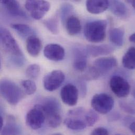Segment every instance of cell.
I'll use <instances>...</instances> for the list:
<instances>
[{
	"label": "cell",
	"instance_id": "1",
	"mask_svg": "<svg viewBox=\"0 0 135 135\" xmlns=\"http://www.w3.org/2000/svg\"><path fill=\"white\" fill-rule=\"evenodd\" d=\"M0 46L16 65L22 66L24 57L17 42L11 33L6 28H0Z\"/></svg>",
	"mask_w": 135,
	"mask_h": 135
},
{
	"label": "cell",
	"instance_id": "2",
	"mask_svg": "<svg viewBox=\"0 0 135 135\" xmlns=\"http://www.w3.org/2000/svg\"><path fill=\"white\" fill-rule=\"evenodd\" d=\"M24 91L13 81L8 79L0 80V94L12 105L17 104L24 97Z\"/></svg>",
	"mask_w": 135,
	"mask_h": 135
},
{
	"label": "cell",
	"instance_id": "3",
	"mask_svg": "<svg viewBox=\"0 0 135 135\" xmlns=\"http://www.w3.org/2000/svg\"><path fill=\"white\" fill-rule=\"evenodd\" d=\"M107 23L105 20H96L86 23L84 28L86 38L93 43L103 41L106 37Z\"/></svg>",
	"mask_w": 135,
	"mask_h": 135
},
{
	"label": "cell",
	"instance_id": "4",
	"mask_svg": "<svg viewBox=\"0 0 135 135\" xmlns=\"http://www.w3.org/2000/svg\"><path fill=\"white\" fill-rule=\"evenodd\" d=\"M91 105L95 111L104 115L112 110L114 106V100L111 96L107 94H98L92 98Z\"/></svg>",
	"mask_w": 135,
	"mask_h": 135
},
{
	"label": "cell",
	"instance_id": "5",
	"mask_svg": "<svg viewBox=\"0 0 135 135\" xmlns=\"http://www.w3.org/2000/svg\"><path fill=\"white\" fill-rule=\"evenodd\" d=\"M50 3L46 0H26L25 8L35 20L42 18L50 10Z\"/></svg>",
	"mask_w": 135,
	"mask_h": 135
},
{
	"label": "cell",
	"instance_id": "6",
	"mask_svg": "<svg viewBox=\"0 0 135 135\" xmlns=\"http://www.w3.org/2000/svg\"><path fill=\"white\" fill-rule=\"evenodd\" d=\"M45 120V114L39 104L36 105L27 113L26 116V125L34 130L41 128Z\"/></svg>",
	"mask_w": 135,
	"mask_h": 135
},
{
	"label": "cell",
	"instance_id": "7",
	"mask_svg": "<svg viewBox=\"0 0 135 135\" xmlns=\"http://www.w3.org/2000/svg\"><path fill=\"white\" fill-rule=\"evenodd\" d=\"M65 78V75L62 71L54 70L45 76L43 79L44 87L47 91H54L61 86Z\"/></svg>",
	"mask_w": 135,
	"mask_h": 135
},
{
	"label": "cell",
	"instance_id": "8",
	"mask_svg": "<svg viewBox=\"0 0 135 135\" xmlns=\"http://www.w3.org/2000/svg\"><path fill=\"white\" fill-rule=\"evenodd\" d=\"M110 87L112 91L118 97H127L131 91V86L129 83L123 77L116 75L110 80Z\"/></svg>",
	"mask_w": 135,
	"mask_h": 135
},
{
	"label": "cell",
	"instance_id": "9",
	"mask_svg": "<svg viewBox=\"0 0 135 135\" xmlns=\"http://www.w3.org/2000/svg\"><path fill=\"white\" fill-rule=\"evenodd\" d=\"M78 90L77 87L72 84L64 86L61 91V97L63 102L69 106L76 105L78 99Z\"/></svg>",
	"mask_w": 135,
	"mask_h": 135
},
{
	"label": "cell",
	"instance_id": "10",
	"mask_svg": "<svg viewBox=\"0 0 135 135\" xmlns=\"http://www.w3.org/2000/svg\"><path fill=\"white\" fill-rule=\"evenodd\" d=\"M44 55L47 59L59 62L62 61L65 57L64 49L57 44H50L47 45L44 50Z\"/></svg>",
	"mask_w": 135,
	"mask_h": 135
},
{
	"label": "cell",
	"instance_id": "11",
	"mask_svg": "<svg viewBox=\"0 0 135 135\" xmlns=\"http://www.w3.org/2000/svg\"><path fill=\"white\" fill-rule=\"evenodd\" d=\"M87 53L86 50L76 47L74 50V68L78 71H84L87 64Z\"/></svg>",
	"mask_w": 135,
	"mask_h": 135
},
{
	"label": "cell",
	"instance_id": "12",
	"mask_svg": "<svg viewBox=\"0 0 135 135\" xmlns=\"http://www.w3.org/2000/svg\"><path fill=\"white\" fill-rule=\"evenodd\" d=\"M45 114L46 118L60 114L61 105L59 102L53 98H46L42 104H39Z\"/></svg>",
	"mask_w": 135,
	"mask_h": 135
},
{
	"label": "cell",
	"instance_id": "13",
	"mask_svg": "<svg viewBox=\"0 0 135 135\" xmlns=\"http://www.w3.org/2000/svg\"><path fill=\"white\" fill-rule=\"evenodd\" d=\"M117 65V60L114 57H102L97 59L94 63L93 66L103 75Z\"/></svg>",
	"mask_w": 135,
	"mask_h": 135
},
{
	"label": "cell",
	"instance_id": "14",
	"mask_svg": "<svg viewBox=\"0 0 135 135\" xmlns=\"http://www.w3.org/2000/svg\"><path fill=\"white\" fill-rule=\"evenodd\" d=\"M0 4L4 5L8 13L13 16L25 18L27 17L17 0H0Z\"/></svg>",
	"mask_w": 135,
	"mask_h": 135
},
{
	"label": "cell",
	"instance_id": "15",
	"mask_svg": "<svg viewBox=\"0 0 135 135\" xmlns=\"http://www.w3.org/2000/svg\"><path fill=\"white\" fill-rule=\"evenodd\" d=\"M109 7V0H87L86 8L93 14H98L105 12Z\"/></svg>",
	"mask_w": 135,
	"mask_h": 135
},
{
	"label": "cell",
	"instance_id": "16",
	"mask_svg": "<svg viewBox=\"0 0 135 135\" xmlns=\"http://www.w3.org/2000/svg\"><path fill=\"white\" fill-rule=\"evenodd\" d=\"M26 47L28 53L31 56L37 57L40 54L42 49V42L37 36L32 35L27 39Z\"/></svg>",
	"mask_w": 135,
	"mask_h": 135
},
{
	"label": "cell",
	"instance_id": "17",
	"mask_svg": "<svg viewBox=\"0 0 135 135\" xmlns=\"http://www.w3.org/2000/svg\"><path fill=\"white\" fill-rule=\"evenodd\" d=\"M88 54L93 57H98L102 55H107L114 51V48L107 44L101 45H88L86 48Z\"/></svg>",
	"mask_w": 135,
	"mask_h": 135
},
{
	"label": "cell",
	"instance_id": "18",
	"mask_svg": "<svg viewBox=\"0 0 135 135\" xmlns=\"http://www.w3.org/2000/svg\"><path fill=\"white\" fill-rule=\"evenodd\" d=\"M109 6L112 12L116 16L125 18L128 14L126 5L119 0H109Z\"/></svg>",
	"mask_w": 135,
	"mask_h": 135
},
{
	"label": "cell",
	"instance_id": "19",
	"mask_svg": "<svg viewBox=\"0 0 135 135\" xmlns=\"http://www.w3.org/2000/svg\"><path fill=\"white\" fill-rule=\"evenodd\" d=\"M66 28L68 33L71 36L78 34L81 30L79 20L76 16H70L66 18Z\"/></svg>",
	"mask_w": 135,
	"mask_h": 135
},
{
	"label": "cell",
	"instance_id": "20",
	"mask_svg": "<svg viewBox=\"0 0 135 135\" xmlns=\"http://www.w3.org/2000/svg\"><path fill=\"white\" fill-rule=\"evenodd\" d=\"M125 31L121 27L114 28L110 31L109 39L112 43L117 46H122L124 43Z\"/></svg>",
	"mask_w": 135,
	"mask_h": 135
},
{
	"label": "cell",
	"instance_id": "21",
	"mask_svg": "<svg viewBox=\"0 0 135 135\" xmlns=\"http://www.w3.org/2000/svg\"><path fill=\"white\" fill-rule=\"evenodd\" d=\"M64 124L68 128L74 131H80L87 127L84 120L74 117H69L65 119Z\"/></svg>",
	"mask_w": 135,
	"mask_h": 135
},
{
	"label": "cell",
	"instance_id": "22",
	"mask_svg": "<svg viewBox=\"0 0 135 135\" xmlns=\"http://www.w3.org/2000/svg\"><path fill=\"white\" fill-rule=\"evenodd\" d=\"M1 134L3 135H19L21 134L20 127L13 117L8 118L6 125L2 130Z\"/></svg>",
	"mask_w": 135,
	"mask_h": 135
},
{
	"label": "cell",
	"instance_id": "23",
	"mask_svg": "<svg viewBox=\"0 0 135 135\" xmlns=\"http://www.w3.org/2000/svg\"><path fill=\"white\" fill-rule=\"evenodd\" d=\"M135 49L132 47L125 53L123 57L122 63L124 68L128 69H134L135 68Z\"/></svg>",
	"mask_w": 135,
	"mask_h": 135
},
{
	"label": "cell",
	"instance_id": "24",
	"mask_svg": "<svg viewBox=\"0 0 135 135\" xmlns=\"http://www.w3.org/2000/svg\"><path fill=\"white\" fill-rule=\"evenodd\" d=\"M11 27L22 36H30L33 35L34 32L33 29L31 26L24 24H11Z\"/></svg>",
	"mask_w": 135,
	"mask_h": 135
},
{
	"label": "cell",
	"instance_id": "25",
	"mask_svg": "<svg viewBox=\"0 0 135 135\" xmlns=\"http://www.w3.org/2000/svg\"><path fill=\"white\" fill-rule=\"evenodd\" d=\"M99 116L96 111L89 110L85 112L84 115V120L87 126L91 127L98 120Z\"/></svg>",
	"mask_w": 135,
	"mask_h": 135
},
{
	"label": "cell",
	"instance_id": "26",
	"mask_svg": "<svg viewBox=\"0 0 135 135\" xmlns=\"http://www.w3.org/2000/svg\"><path fill=\"white\" fill-rule=\"evenodd\" d=\"M45 27L53 34H57L59 33V20L57 17H53L47 19L43 22Z\"/></svg>",
	"mask_w": 135,
	"mask_h": 135
},
{
	"label": "cell",
	"instance_id": "27",
	"mask_svg": "<svg viewBox=\"0 0 135 135\" xmlns=\"http://www.w3.org/2000/svg\"><path fill=\"white\" fill-rule=\"evenodd\" d=\"M21 85L23 88L24 93L28 95L34 94L37 89L35 83L31 79L22 80Z\"/></svg>",
	"mask_w": 135,
	"mask_h": 135
},
{
	"label": "cell",
	"instance_id": "28",
	"mask_svg": "<svg viewBox=\"0 0 135 135\" xmlns=\"http://www.w3.org/2000/svg\"><path fill=\"white\" fill-rule=\"evenodd\" d=\"M40 71V66L37 64H34L30 65L27 68L25 74L28 78L32 79H35L38 77Z\"/></svg>",
	"mask_w": 135,
	"mask_h": 135
},
{
	"label": "cell",
	"instance_id": "29",
	"mask_svg": "<svg viewBox=\"0 0 135 135\" xmlns=\"http://www.w3.org/2000/svg\"><path fill=\"white\" fill-rule=\"evenodd\" d=\"M102 75L93 66L88 68L83 75V78L86 80H93L98 79Z\"/></svg>",
	"mask_w": 135,
	"mask_h": 135
},
{
	"label": "cell",
	"instance_id": "30",
	"mask_svg": "<svg viewBox=\"0 0 135 135\" xmlns=\"http://www.w3.org/2000/svg\"><path fill=\"white\" fill-rule=\"evenodd\" d=\"M46 120L49 126L53 128H57L61 125L62 122V118L60 114L49 117Z\"/></svg>",
	"mask_w": 135,
	"mask_h": 135
},
{
	"label": "cell",
	"instance_id": "31",
	"mask_svg": "<svg viewBox=\"0 0 135 135\" xmlns=\"http://www.w3.org/2000/svg\"><path fill=\"white\" fill-rule=\"evenodd\" d=\"M86 110L83 107H78L77 108L70 110L68 113V115L70 117L77 118L78 117L84 115L85 113Z\"/></svg>",
	"mask_w": 135,
	"mask_h": 135
},
{
	"label": "cell",
	"instance_id": "32",
	"mask_svg": "<svg viewBox=\"0 0 135 135\" xmlns=\"http://www.w3.org/2000/svg\"><path fill=\"white\" fill-rule=\"evenodd\" d=\"M119 105L122 109L124 110L125 112H127L132 114H134L135 109H134V105H132L129 103H127L123 101L120 102Z\"/></svg>",
	"mask_w": 135,
	"mask_h": 135
},
{
	"label": "cell",
	"instance_id": "33",
	"mask_svg": "<svg viewBox=\"0 0 135 135\" xmlns=\"http://www.w3.org/2000/svg\"><path fill=\"white\" fill-rule=\"evenodd\" d=\"M109 132L105 128L103 127H98L95 128L91 133V135H108Z\"/></svg>",
	"mask_w": 135,
	"mask_h": 135
},
{
	"label": "cell",
	"instance_id": "34",
	"mask_svg": "<svg viewBox=\"0 0 135 135\" xmlns=\"http://www.w3.org/2000/svg\"><path fill=\"white\" fill-rule=\"evenodd\" d=\"M72 10V6L70 5L66 4L63 6L62 8V16L63 18L65 17L68 14V13Z\"/></svg>",
	"mask_w": 135,
	"mask_h": 135
},
{
	"label": "cell",
	"instance_id": "35",
	"mask_svg": "<svg viewBox=\"0 0 135 135\" xmlns=\"http://www.w3.org/2000/svg\"><path fill=\"white\" fill-rule=\"evenodd\" d=\"M129 128L131 130V131L132 132L133 134H135V121L133 122L131 124V125L129 126Z\"/></svg>",
	"mask_w": 135,
	"mask_h": 135
},
{
	"label": "cell",
	"instance_id": "36",
	"mask_svg": "<svg viewBox=\"0 0 135 135\" xmlns=\"http://www.w3.org/2000/svg\"><path fill=\"white\" fill-rule=\"evenodd\" d=\"M127 3L129 4L132 5V6L135 8V0H126Z\"/></svg>",
	"mask_w": 135,
	"mask_h": 135
},
{
	"label": "cell",
	"instance_id": "37",
	"mask_svg": "<svg viewBox=\"0 0 135 135\" xmlns=\"http://www.w3.org/2000/svg\"><path fill=\"white\" fill-rule=\"evenodd\" d=\"M4 122H3V119L2 117L0 115V132L2 131L3 127Z\"/></svg>",
	"mask_w": 135,
	"mask_h": 135
},
{
	"label": "cell",
	"instance_id": "38",
	"mask_svg": "<svg viewBox=\"0 0 135 135\" xmlns=\"http://www.w3.org/2000/svg\"><path fill=\"white\" fill-rule=\"evenodd\" d=\"M129 41L132 43H135V34L133 33L132 35H131L129 37Z\"/></svg>",
	"mask_w": 135,
	"mask_h": 135
},
{
	"label": "cell",
	"instance_id": "39",
	"mask_svg": "<svg viewBox=\"0 0 135 135\" xmlns=\"http://www.w3.org/2000/svg\"><path fill=\"white\" fill-rule=\"evenodd\" d=\"M74 1H80V0H74Z\"/></svg>",
	"mask_w": 135,
	"mask_h": 135
}]
</instances>
